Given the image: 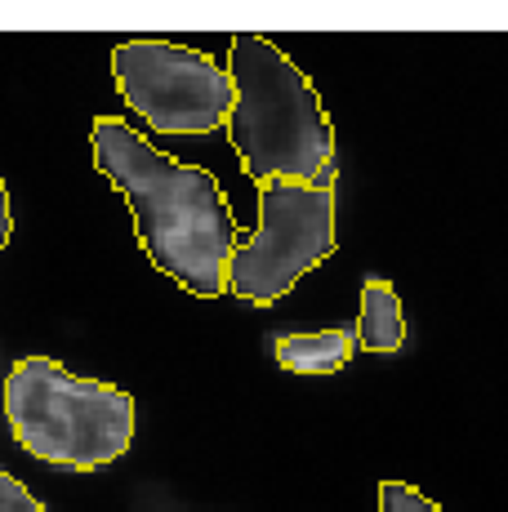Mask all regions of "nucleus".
I'll return each instance as SVG.
<instances>
[{
    "label": "nucleus",
    "mask_w": 508,
    "mask_h": 512,
    "mask_svg": "<svg viewBox=\"0 0 508 512\" xmlns=\"http://www.w3.org/2000/svg\"><path fill=\"white\" fill-rule=\"evenodd\" d=\"M228 76L237 103L228 116L232 152L254 183H326L335 161V125L317 85L281 54L268 36L237 32L228 49Z\"/></svg>",
    "instance_id": "obj_2"
},
{
    "label": "nucleus",
    "mask_w": 508,
    "mask_h": 512,
    "mask_svg": "<svg viewBox=\"0 0 508 512\" xmlns=\"http://www.w3.org/2000/svg\"><path fill=\"white\" fill-rule=\"evenodd\" d=\"M379 508L384 512H442L433 499L419 495L406 481H384V486H379Z\"/></svg>",
    "instance_id": "obj_8"
},
{
    "label": "nucleus",
    "mask_w": 508,
    "mask_h": 512,
    "mask_svg": "<svg viewBox=\"0 0 508 512\" xmlns=\"http://www.w3.org/2000/svg\"><path fill=\"white\" fill-rule=\"evenodd\" d=\"M112 81L156 134H210L228 125L237 90L228 67L174 41H125L112 49Z\"/></svg>",
    "instance_id": "obj_5"
},
{
    "label": "nucleus",
    "mask_w": 508,
    "mask_h": 512,
    "mask_svg": "<svg viewBox=\"0 0 508 512\" xmlns=\"http://www.w3.org/2000/svg\"><path fill=\"white\" fill-rule=\"evenodd\" d=\"M357 334L335 326V330H317V334H281L272 343L277 352V366L290 374H335L353 361Z\"/></svg>",
    "instance_id": "obj_6"
},
{
    "label": "nucleus",
    "mask_w": 508,
    "mask_h": 512,
    "mask_svg": "<svg viewBox=\"0 0 508 512\" xmlns=\"http://www.w3.org/2000/svg\"><path fill=\"white\" fill-rule=\"evenodd\" d=\"M5 415L27 455L72 472L107 468L134 441L130 392L81 379L54 357H23L9 370Z\"/></svg>",
    "instance_id": "obj_3"
},
{
    "label": "nucleus",
    "mask_w": 508,
    "mask_h": 512,
    "mask_svg": "<svg viewBox=\"0 0 508 512\" xmlns=\"http://www.w3.org/2000/svg\"><path fill=\"white\" fill-rule=\"evenodd\" d=\"M9 236H14V214H9V192L0 183V250L9 245Z\"/></svg>",
    "instance_id": "obj_10"
},
{
    "label": "nucleus",
    "mask_w": 508,
    "mask_h": 512,
    "mask_svg": "<svg viewBox=\"0 0 508 512\" xmlns=\"http://www.w3.org/2000/svg\"><path fill=\"white\" fill-rule=\"evenodd\" d=\"M335 254V187L286 183L259 187V232L241 236L228 268V294L268 308Z\"/></svg>",
    "instance_id": "obj_4"
},
{
    "label": "nucleus",
    "mask_w": 508,
    "mask_h": 512,
    "mask_svg": "<svg viewBox=\"0 0 508 512\" xmlns=\"http://www.w3.org/2000/svg\"><path fill=\"white\" fill-rule=\"evenodd\" d=\"M0 512H45V504L23 486V481H14L5 468H0Z\"/></svg>",
    "instance_id": "obj_9"
},
{
    "label": "nucleus",
    "mask_w": 508,
    "mask_h": 512,
    "mask_svg": "<svg viewBox=\"0 0 508 512\" xmlns=\"http://www.w3.org/2000/svg\"><path fill=\"white\" fill-rule=\"evenodd\" d=\"M357 343L361 352H397L406 343V321H402V299L397 285L384 277H370L361 285V317H357Z\"/></svg>",
    "instance_id": "obj_7"
},
{
    "label": "nucleus",
    "mask_w": 508,
    "mask_h": 512,
    "mask_svg": "<svg viewBox=\"0 0 508 512\" xmlns=\"http://www.w3.org/2000/svg\"><path fill=\"white\" fill-rule=\"evenodd\" d=\"M90 147L99 174H107L130 205L139 245L156 268L197 299L228 294V268L241 245V228L219 179L201 165L156 152L121 116H94Z\"/></svg>",
    "instance_id": "obj_1"
}]
</instances>
